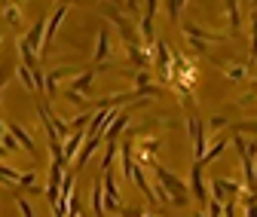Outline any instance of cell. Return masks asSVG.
<instances>
[{"mask_svg":"<svg viewBox=\"0 0 257 217\" xmlns=\"http://www.w3.org/2000/svg\"><path fill=\"white\" fill-rule=\"evenodd\" d=\"M144 217H156V214H144Z\"/></svg>","mask_w":257,"mask_h":217,"instance_id":"d590c367","label":"cell"},{"mask_svg":"<svg viewBox=\"0 0 257 217\" xmlns=\"http://www.w3.org/2000/svg\"><path fill=\"white\" fill-rule=\"evenodd\" d=\"M193 217H208V214H193Z\"/></svg>","mask_w":257,"mask_h":217,"instance_id":"e575fe53","label":"cell"},{"mask_svg":"<svg viewBox=\"0 0 257 217\" xmlns=\"http://www.w3.org/2000/svg\"><path fill=\"white\" fill-rule=\"evenodd\" d=\"M4 150H19V141L13 138V132H7V135H4Z\"/></svg>","mask_w":257,"mask_h":217,"instance_id":"4316f807","label":"cell"},{"mask_svg":"<svg viewBox=\"0 0 257 217\" xmlns=\"http://www.w3.org/2000/svg\"><path fill=\"white\" fill-rule=\"evenodd\" d=\"M227 144H230V141H227V138H214V141H211V147H208V150H205V156H202V162H199V165H202V168H205V165H208V162H214V159H217V156H220V153H223V150H227Z\"/></svg>","mask_w":257,"mask_h":217,"instance_id":"e0dca14e","label":"cell"},{"mask_svg":"<svg viewBox=\"0 0 257 217\" xmlns=\"http://www.w3.org/2000/svg\"><path fill=\"white\" fill-rule=\"evenodd\" d=\"M16 74H19L22 86H25L28 92H34V95H37V83H34V71H31V68H25V65H19V68H16Z\"/></svg>","mask_w":257,"mask_h":217,"instance_id":"44dd1931","label":"cell"},{"mask_svg":"<svg viewBox=\"0 0 257 217\" xmlns=\"http://www.w3.org/2000/svg\"><path fill=\"white\" fill-rule=\"evenodd\" d=\"M169 61H172V49H169V43L159 40V43H156V68L163 71V74H169V71H172Z\"/></svg>","mask_w":257,"mask_h":217,"instance_id":"ac0fdd59","label":"cell"},{"mask_svg":"<svg viewBox=\"0 0 257 217\" xmlns=\"http://www.w3.org/2000/svg\"><path fill=\"white\" fill-rule=\"evenodd\" d=\"M92 211H95V217H107V211H104V190H101V177H95V180H92Z\"/></svg>","mask_w":257,"mask_h":217,"instance_id":"9a60e30c","label":"cell"},{"mask_svg":"<svg viewBox=\"0 0 257 217\" xmlns=\"http://www.w3.org/2000/svg\"><path fill=\"white\" fill-rule=\"evenodd\" d=\"M74 74V68H55V71H49L46 74V80H43V92L49 98H55L58 95V86H61V80H68Z\"/></svg>","mask_w":257,"mask_h":217,"instance_id":"9c48e42d","label":"cell"},{"mask_svg":"<svg viewBox=\"0 0 257 217\" xmlns=\"http://www.w3.org/2000/svg\"><path fill=\"white\" fill-rule=\"evenodd\" d=\"M64 159H52V165H49V183H46V202H49V208H55L58 205V199H61V180H64Z\"/></svg>","mask_w":257,"mask_h":217,"instance_id":"7a4b0ae2","label":"cell"},{"mask_svg":"<svg viewBox=\"0 0 257 217\" xmlns=\"http://www.w3.org/2000/svg\"><path fill=\"white\" fill-rule=\"evenodd\" d=\"M223 217H236V202H223Z\"/></svg>","mask_w":257,"mask_h":217,"instance_id":"f546056e","label":"cell"},{"mask_svg":"<svg viewBox=\"0 0 257 217\" xmlns=\"http://www.w3.org/2000/svg\"><path fill=\"white\" fill-rule=\"evenodd\" d=\"M208 217H223V205L214 202V199H208Z\"/></svg>","mask_w":257,"mask_h":217,"instance_id":"484cf974","label":"cell"},{"mask_svg":"<svg viewBox=\"0 0 257 217\" xmlns=\"http://www.w3.org/2000/svg\"><path fill=\"white\" fill-rule=\"evenodd\" d=\"M227 16H230V31L236 34V31L242 28V13H239V4H227Z\"/></svg>","mask_w":257,"mask_h":217,"instance_id":"7402d4cb","label":"cell"},{"mask_svg":"<svg viewBox=\"0 0 257 217\" xmlns=\"http://www.w3.org/2000/svg\"><path fill=\"white\" fill-rule=\"evenodd\" d=\"M254 141H257V138H254Z\"/></svg>","mask_w":257,"mask_h":217,"instance_id":"8d00e7d4","label":"cell"},{"mask_svg":"<svg viewBox=\"0 0 257 217\" xmlns=\"http://www.w3.org/2000/svg\"><path fill=\"white\" fill-rule=\"evenodd\" d=\"M4 135H7V132H4V122H0V138H4Z\"/></svg>","mask_w":257,"mask_h":217,"instance_id":"836d02e7","label":"cell"},{"mask_svg":"<svg viewBox=\"0 0 257 217\" xmlns=\"http://www.w3.org/2000/svg\"><path fill=\"white\" fill-rule=\"evenodd\" d=\"M242 187H239V183L236 180H227V177H217V180H211V193H214V202H230V196L233 193H239Z\"/></svg>","mask_w":257,"mask_h":217,"instance_id":"ba28073f","label":"cell"},{"mask_svg":"<svg viewBox=\"0 0 257 217\" xmlns=\"http://www.w3.org/2000/svg\"><path fill=\"white\" fill-rule=\"evenodd\" d=\"M254 190H257V159H254Z\"/></svg>","mask_w":257,"mask_h":217,"instance_id":"d6a6232c","label":"cell"},{"mask_svg":"<svg viewBox=\"0 0 257 217\" xmlns=\"http://www.w3.org/2000/svg\"><path fill=\"white\" fill-rule=\"evenodd\" d=\"M92 80H95V71H83L77 80H71V86L61 92L64 98H68L71 104H86V92H89V86H92Z\"/></svg>","mask_w":257,"mask_h":217,"instance_id":"3957f363","label":"cell"},{"mask_svg":"<svg viewBox=\"0 0 257 217\" xmlns=\"http://www.w3.org/2000/svg\"><path fill=\"white\" fill-rule=\"evenodd\" d=\"M181 10H184V4H169V13H172V16H175V19H178V16H181Z\"/></svg>","mask_w":257,"mask_h":217,"instance_id":"1f68e13d","label":"cell"},{"mask_svg":"<svg viewBox=\"0 0 257 217\" xmlns=\"http://www.w3.org/2000/svg\"><path fill=\"white\" fill-rule=\"evenodd\" d=\"M245 217H257V199H254V196H251L248 205H245Z\"/></svg>","mask_w":257,"mask_h":217,"instance_id":"f1b7e54d","label":"cell"},{"mask_svg":"<svg viewBox=\"0 0 257 217\" xmlns=\"http://www.w3.org/2000/svg\"><path fill=\"white\" fill-rule=\"evenodd\" d=\"M220 126H227V116H211V129H220Z\"/></svg>","mask_w":257,"mask_h":217,"instance_id":"4dcf8cb0","label":"cell"},{"mask_svg":"<svg viewBox=\"0 0 257 217\" xmlns=\"http://www.w3.org/2000/svg\"><path fill=\"white\" fill-rule=\"evenodd\" d=\"M110 49H113V40H110V31H104L101 28V34H98V40H95V61H104L107 55H110Z\"/></svg>","mask_w":257,"mask_h":217,"instance_id":"2e32d148","label":"cell"},{"mask_svg":"<svg viewBox=\"0 0 257 217\" xmlns=\"http://www.w3.org/2000/svg\"><path fill=\"white\" fill-rule=\"evenodd\" d=\"M227 77H230V80H245V68H242V65H230V68H227Z\"/></svg>","mask_w":257,"mask_h":217,"instance_id":"d4e9b609","label":"cell"},{"mask_svg":"<svg viewBox=\"0 0 257 217\" xmlns=\"http://www.w3.org/2000/svg\"><path fill=\"white\" fill-rule=\"evenodd\" d=\"M101 147V138H86V144L80 147V153H77V159H74V168L80 171V168H86L89 165V159H92V153Z\"/></svg>","mask_w":257,"mask_h":217,"instance_id":"7c38bea8","label":"cell"},{"mask_svg":"<svg viewBox=\"0 0 257 217\" xmlns=\"http://www.w3.org/2000/svg\"><path fill=\"white\" fill-rule=\"evenodd\" d=\"M156 10H159V4H147L144 7V16H141V37H144V43H147V49L153 46V40H156V34H153V16H156Z\"/></svg>","mask_w":257,"mask_h":217,"instance_id":"8fae6325","label":"cell"},{"mask_svg":"<svg viewBox=\"0 0 257 217\" xmlns=\"http://www.w3.org/2000/svg\"><path fill=\"white\" fill-rule=\"evenodd\" d=\"M0 13H4L7 25H13V28L22 25V7H16V4H0Z\"/></svg>","mask_w":257,"mask_h":217,"instance_id":"d6986e66","label":"cell"},{"mask_svg":"<svg viewBox=\"0 0 257 217\" xmlns=\"http://www.w3.org/2000/svg\"><path fill=\"white\" fill-rule=\"evenodd\" d=\"M125 126H128V113H125V110H119V113H116V119L110 122V129L104 132V144H116V138H119V132H122Z\"/></svg>","mask_w":257,"mask_h":217,"instance_id":"5bb4252c","label":"cell"},{"mask_svg":"<svg viewBox=\"0 0 257 217\" xmlns=\"http://www.w3.org/2000/svg\"><path fill=\"white\" fill-rule=\"evenodd\" d=\"M10 132H13V138L19 141V147H25V150L31 153V156H37V144H34V135H31V132H25L22 126H16V122L10 126Z\"/></svg>","mask_w":257,"mask_h":217,"instance_id":"4fadbf2b","label":"cell"},{"mask_svg":"<svg viewBox=\"0 0 257 217\" xmlns=\"http://www.w3.org/2000/svg\"><path fill=\"white\" fill-rule=\"evenodd\" d=\"M101 190H104V211L107 214H119L122 211V199H119V187L110 171L101 174Z\"/></svg>","mask_w":257,"mask_h":217,"instance_id":"277c9868","label":"cell"},{"mask_svg":"<svg viewBox=\"0 0 257 217\" xmlns=\"http://www.w3.org/2000/svg\"><path fill=\"white\" fill-rule=\"evenodd\" d=\"M153 174H156V180H159V187L166 190L169 202H175L178 208L190 202V187H187V183H184L178 174H172V171H169V168H163V165H153Z\"/></svg>","mask_w":257,"mask_h":217,"instance_id":"6da1fadb","label":"cell"},{"mask_svg":"<svg viewBox=\"0 0 257 217\" xmlns=\"http://www.w3.org/2000/svg\"><path fill=\"white\" fill-rule=\"evenodd\" d=\"M190 196L199 199V205H208V187H205V177H202V165L193 162L190 168Z\"/></svg>","mask_w":257,"mask_h":217,"instance_id":"52a82bcc","label":"cell"},{"mask_svg":"<svg viewBox=\"0 0 257 217\" xmlns=\"http://www.w3.org/2000/svg\"><path fill=\"white\" fill-rule=\"evenodd\" d=\"M251 58H257V13L251 19Z\"/></svg>","mask_w":257,"mask_h":217,"instance_id":"cb8c5ba5","label":"cell"},{"mask_svg":"<svg viewBox=\"0 0 257 217\" xmlns=\"http://www.w3.org/2000/svg\"><path fill=\"white\" fill-rule=\"evenodd\" d=\"M187 129H190V141H193V156H196V162H202L205 150H208V144H205V129H202V122H199L196 116H190V119H187Z\"/></svg>","mask_w":257,"mask_h":217,"instance_id":"8992f818","label":"cell"},{"mask_svg":"<svg viewBox=\"0 0 257 217\" xmlns=\"http://www.w3.org/2000/svg\"><path fill=\"white\" fill-rule=\"evenodd\" d=\"M86 144V132L83 129H77V132H71L68 138L61 141V150H64V162H71V159H77V153H80V147Z\"/></svg>","mask_w":257,"mask_h":217,"instance_id":"30bf717a","label":"cell"},{"mask_svg":"<svg viewBox=\"0 0 257 217\" xmlns=\"http://www.w3.org/2000/svg\"><path fill=\"white\" fill-rule=\"evenodd\" d=\"M16 205H19V211H22V217H37L34 214V205H31L25 196H16Z\"/></svg>","mask_w":257,"mask_h":217,"instance_id":"603a6c76","label":"cell"},{"mask_svg":"<svg viewBox=\"0 0 257 217\" xmlns=\"http://www.w3.org/2000/svg\"><path fill=\"white\" fill-rule=\"evenodd\" d=\"M116 153H119V141H116V144H104V156H101V174L113 168V159H116Z\"/></svg>","mask_w":257,"mask_h":217,"instance_id":"ffe728a7","label":"cell"},{"mask_svg":"<svg viewBox=\"0 0 257 217\" xmlns=\"http://www.w3.org/2000/svg\"><path fill=\"white\" fill-rule=\"evenodd\" d=\"M122 217H144V211L141 208H128V205H122V211H119Z\"/></svg>","mask_w":257,"mask_h":217,"instance_id":"83f0119b","label":"cell"},{"mask_svg":"<svg viewBox=\"0 0 257 217\" xmlns=\"http://www.w3.org/2000/svg\"><path fill=\"white\" fill-rule=\"evenodd\" d=\"M68 13H71V7H68V4H61V7L55 10V16H52V19L46 22V34H43V46H40V52H37L40 58H43V55H46V52L52 49V40H55V34H58V28H61V22H64V16H68Z\"/></svg>","mask_w":257,"mask_h":217,"instance_id":"5b68a950","label":"cell"}]
</instances>
